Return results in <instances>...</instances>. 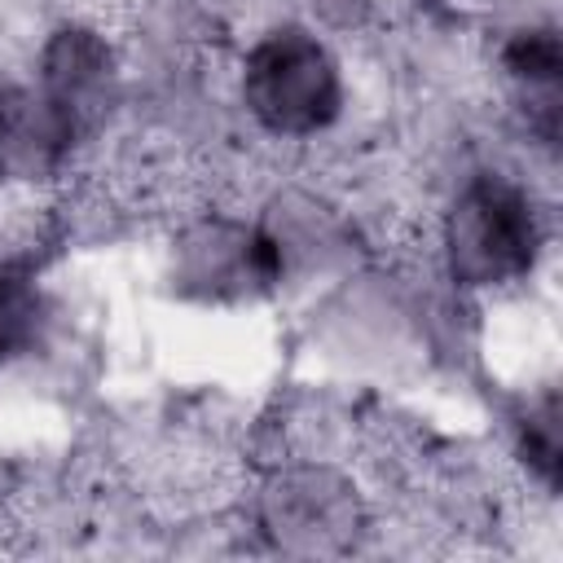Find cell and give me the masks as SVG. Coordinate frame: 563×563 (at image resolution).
Masks as SVG:
<instances>
[{
	"instance_id": "5b68a950",
	"label": "cell",
	"mask_w": 563,
	"mask_h": 563,
	"mask_svg": "<svg viewBox=\"0 0 563 563\" xmlns=\"http://www.w3.org/2000/svg\"><path fill=\"white\" fill-rule=\"evenodd\" d=\"M84 136L40 84H0V180L40 185L70 163Z\"/></svg>"
},
{
	"instance_id": "52a82bcc",
	"label": "cell",
	"mask_w": 563,
	"mask_h": 563,
	"mask_svg": "<svg viewBox=\"0 0 563 563\" xmlns=\"http://www.w3.org/2000/svg\"><path fill=\"white\" fill-rule=\"evenodd\" d=\"M523 453L528 462L541 471L545 484L559 479V409H554V396H545L541 405H528V418H523Z\"/></svg>"
},
{
	"instance_id": "277c9868",
	"label": "cell",
	"mask_w": 563,
	"mask_h": 563,
	"mask_svg": "<svg viewBox=\"0 0 563 563\" xmlns=\"http://www.w3.org/2000/svg\"><path fill=\"white\" fill-rule=\"evenodd\" d=\"M35 84L57 101L79 136L97 132L119 97V70L106 35H97L92 26H57L40 53Z\"/></svg>"
},
{
	"instance_id": "8992f818",
	"label": "cell",
	"mask_w": 563,
	"mask_h": 563,
	"mask_svg": "<svg viewBox=\"0 0 563 563\" xmlns=\"http://www.w3.org/2000/svg\"><path fill=\"white\" fill-rule=\"evenodd\" d=\"M44 299L35 286V273L18 255H0V365L26 352L40 334Z\"/></svg>"
},
{
	"instance_id": "7a4b0ae2",
	"label": "cell",
	"mask_w": 563,
	"mask_h": 563,
	"mask_svg": "<svg viewBox=\"0 0 563 563\" xmlns=\"http://www.w3.org/2000/svg\"><path fill=\"white\" fill-rule=\"evenodd\" d=\"M242 101L273 136H317L343 110V75L308 26H273L246 48Z\"/></svg>"
},
{
	"instance_id": "6da1fadb",
	"label": "cell",
	"mask_w": 563,
	"mask_h": 563,
	"mask_svg": "<svg viewBox=\"0 0 563 563\" xmlns=\"http://www.w3.org/2000/svg\"><path fill=\"white\" fill-rule=\"evenodd\" d=\"M545 242L532 194L501 176L475 172L444 216V260L462 286H506L532 273Z\"/></svg>"
},
{
	"instance_id": "3957f363",
	"label": "cell",
	"mask_w": 563,
	"mask_h": 563,
	"mask_svg": "<svg viewBox=\"0 0 563 563\" xmlns=\"http://www.w3.org/2000/svg\"><path fill=\"white\" fill-rule=\"evenodd\" d=\"M264 537L286 554H339L361 532L356 488L325 466L282 471L260 497Z\"/></svg>"
}]
</instances>
